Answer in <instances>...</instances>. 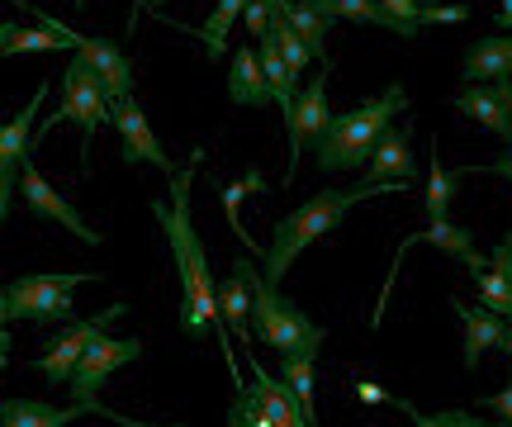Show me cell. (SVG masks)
Wrapping results in <instances>:
<instances>
[{"label":"cell","instance_id":"4dcf8cb0","mask_svg":"<svg viewBox=\"0 0 512 427\" xmlns=\"http://www.w3.org/2000/svg\"><path fill=\"white\" fill-rule=\"evenodd\" d=\"M228 427H275V423H271V413H266V404H261V394L242 385L233 409H228Z\"/></svg>","mask_w":512,"mask_h":427},{"label":"cell","instance_id":"d6986e66","mask_svg":"<svg viewBox=\"0 0 512 427\" xmlns=\"http://www.w3.org/2000/svg\"><path fill=\"white\" fill-rule=\"evenodd\" d=\"M460 76H465V86H470V81L489 86V81H503V76H512V34L479 38L475 48L465 53V62H460Z\"/></svg>","mask_w":512,"mask_h":427},{"label":"cell","instance_id":"b9f144b4","mask_svg":"<svg viewBox=\"0 0 512 427\" xmlns=\"http://www.w3.org/2000/svg\"><path fill=\"white\" fill-rule=\"evenodd\" d=\"M166 0H138V5H133V15H128V29H133V24H138V15H143V10H162Z\"/></svg>","mask_w":512,"mask_h":427},{"label":"cell","instance_id":"e0dca14e","mask_svg":"<svg viewBox=\"0 0 512 427\" xmlns=\"http://www.w3.org/2000/svg\"><path fill=\"white\" fill-rule=\"evenodd\" d=\"M285 19H290V29L304 38V48H309L318 62H323V72H332V57H328V24H332V10L328 0H285Z\"/></svg>","mask_w":512,"mask_h":427},{"label":"cell","instance_id":"4316f807","mask_svg":"<svg viewBox=\"0 0 512 427\" xmlns=\"http://www.w3.org/2000/svg\"><path fill=\"white\" fill-rule=\"evenodd\" d=\"M413 242H432V247H441V252H451V257H460V261L475 252V238H470L460 223H451V219H432L422 233H408V242H399V247L408 252Z\"/></svg>","mask_w":512,"mask_h":427},{"label":"cell","instance_id":"d4e9b609","mask_svg":"<svg viewBox=\"0 0 512 427\" xmlns=\"http://www.w3.org/2000/svg\"><path fill=\"white\" fill-rule=\"evenodd\" d=\"M313 380H318V352H294L280 356V385L299 399V409L313 418ZM318 423V418H313Z\"/></svg>","mask_w":512,"mask_h":427},{"label":"cell","instance_id":"ba28073f","mask_svg":"<svg viewBox=\"0 0 512 427\" xmlns=\"http://www.w3.org/2000/svg\"><path fill=\"white\" fill-rule=\"evenodd\" d=\"M138 356H143V337H110V333H100L91 347H86V356H81V366L72 371V380H67L72 404H81V409H100V404H95L100 385H105L119 366L138 361Z\"/></svg>","mask_w":512,"mask_h":427},{"label":"cell","instance_id":"277c9868","mask_svg":"<svg viewBox=\"0 0 512 427\" xmlns=\"http://www.w3.org/2000/svg\"><path fill=\"white\" fill-rule=\"evenodd\" d=\"M252 309H256V333L261 342L280 356H294V352H323V328L313 323L304 309H294L290 299H280L275 285H266V276L256 271L252 261Z\"/></svg>","mask_w":512,"mask_h":427},{"label":"cell","instance_id":"603a6c76","mask_svg":"<svg viewBox=\"0 0 512 427\" xmlns=\"http://www.w3.org/2000/svg\"><path fill=\"white\" fill-rule=\"evenodd\" d=\"M242 10H247V0H219L214 15L204 19L200 29H190V34L204 43V57H209V62H219V57L228 53V34H233V24L242 19Z\"/></svg>","mask_w":512,"mask_h":427},{"label":"cell","instance_id":"74e56055","mask_svg":"<svg viewBox=\"0 0 512 427\" xmlns=\"http://www.w3.org/2000/svg\"><path fill=\"white\" fill-rule=\"evenodd\" d=\"M484 409L489 413H498V418H503V423H512V385L503 394H489V399H484Z\"/></svg>","mask_w":512,"mask_h":427},{"label":"cell","instance_id":"f1b7e54d","mask_svg":"<svg viewBox=\"0 0 512 427\" xmlns=\"http://www.w3.org/2000/svg\"><path fill=\"white\" fill-rule=\"evenodd\" d=\"M332 19H351V24H380V29H394L403 38V24L389 10H384L380 0H328Z\"/></svg>","mask_w":512,"mask_h":427},{"label":"cell","instance_id":"5bb4252c","mask_svg":"<svg viewBox=\"0 0 512 427\" xmlns=\"http://www.w3.org/2000/svg\"><path fill=\"white\" fill-rule=\"evenodd\" d=\"M465 266H470V276H475L479 304H484V309H494V314H503L512 323V233L494 242V252H489V257L470 252Z\"/></svg>","mask_w":512,"mask_h":427},{"label":"cell","instance_id":"f546056e","mask_svg":"<svg viewBox=\"0 0 512 427\" xmlns=\"http://www.w3.org/2000/svg\"><path fill=\"white\" fill-rule=\"evenodd\" d=\"M394 409H403L408 418H413V427H512V423H503V418H475L470 409H446V413H418L408 399H394Z\"/></svg>","mask_w":512,"mask_h":427},{"label":"cell","instance_id":"44dd1931","mask_svg":"<svg viewBox=\"0 0 512 427\" xmlns=\"http://www.w3.org/2000/svg\"><path fill=\"white\" fill-rule=\"evenodd\" d=\"M81 404L57 409L43 399H0V427H72V418H81Z\"/></svg>","mask_w":512,"mask_h":427},{"label":"cell","instance_id":"cb8c5ba5","mask_svg":"<svg viewBox=\"0 0 512 427\" xmlns=\"http://www.w3.org/2000/svg\"><path fill=\"white\" fill-rule=\"evenodd\" d=\"M19 53H62V38L48 29V24H15V19H5L0 24V57H19Z\"/></svg>","mask_w":512,"mask_h":427},{"label":"cell","instance_id":"ee69618b","mask_svg":"<svg viewBox=\"0 0 512 427\" xmlns=\"http://www.w3.org/2000/svg\"><path fill=\"white\" fill-rule=\"evenodd\" d=\"M72 5H76V10H86V0H72Z\"/></svg>","mask_w":512,"mask_h":427},{"label":"cell","instance_id":"3957f363","mask_svg":"<svg viewBox=\"0 0 512 427\" xmlns=\"http://www.w3.org/2000/svg\"><path fill=\"white\" fill-rule=\"evenodd\" d=\"M399 114H408V95H403V86H389V91L380 95V100H366V105H356L351 114H337L328 129H323V138L313 143V152H318V171H356L370 162V148L380 143V133L399 119Z\"/></svg>","mask_w":512,"mask_h":427},{"label":"cell","instance_id":"7402d4cb","mask_svg":"<svg viewBox=\"0 0 512 427\" xmlns=\"http://www.w3.org/2000/svg\"><path fill=\"white\" fill-rule=\"evenodd\" d=\"M451 105H456L465 119L484 124L489 133L508 138V114H503V100H498L494 86H479V81H470V86H460V91L451 95Z\"/></svg>","mask_w":512,"mask_h":427},{"label":"cell","instance_id":"7a4b0ae2","mask_svg":"<svg viewBox=\"0 0 512 427\" xmlns=\"http://www.w3.org/2000/svg\"><path fill=\"white\" fill-rule=\"evenodd\" d=\"M394 190H413V186H399V181H384V186H351V190H318L313 200H304V205L294 209V214H285V219L275 223L271 233V247L261 252V261H266V285H275L280 290V280L290 276L294 257L304 252V247H313L318 238H328L332 228H342V219H347L351 209L361 205V200H370V195H394Z\"/></svg>","mask_w":512,"mask_h":427},{"label":"cell","instance_id":"8992f818","mask_svg":"<svg viewBox=\"0 0 512 427\" xmlns=\"http://www.w3.org/2000/svg\"><path fill=\"white\" fill-rule=\"evenodd\" d=\"M91 271H67V276H19L10 280L0 295H5V309L10 318L19 323H62V318H72V304H76V290L81 285H91Z\"/></svg>","mask_w":512,"mask_h":427},{"label":"cell","instance_id":"52a82bcc","mask_svg":"<svg viewBox=\"0 0 512 427\" xmlns=\"http://www.w3.org/2000/svg\"><path fill=\"white\" fill-rule=\"evenodd\" d=\"M38 24H48L57 38H62V53L72 48L76 62H86L95 76H100V86H105V95L110 100H119V95H133V62L124 57V48H114V43H105V38H91V34H76V29H67L62 19L43 15V10H34Z\"/></svg>","mask_w":512,"mask_h":427},{"label":"cell","instance_id":"4fadbf2b","mask_svg":"<svg viewBox=\"0 0 512 427\" xmlns=\"http://www.w3.org/2000/svg\"><path fill=\"white\" fill-rule=\"evenodd\" d=\"M328 76H313L309 86L299 91V100H294V119H290V171H285V186H294V171H299V157L323 138V129L332 124V110H328Z\"/></svg>","mask_w":512,"mask_h":427},{"label":"cell","instance_id":"484cf974","mask_svg":"<svg viewBox=\"0 0 512 427\" xmlns=\"http://www.w3.org/2000/svg\"><path fill=\"white\" fill-rule=\"evenodd\" d=\"M456 186H460V171L441 167L437 148H432V162H427V190H422L427 219H446V209H451V200H456Z\"/></svg>","mask_w":512,"mask_h":427},{"label":"cell","instance_id":"f35d334b","mask_svg":"<svg viewBox=\"0 0 512 427\" xmlns=\"http://www.w3.org/2000/svg\"><path fill=\"white\" fill-rule=\"evenodd\" d=\"M95 413H100V418H110V423H119V427H181V423H138V418H124V413H110L105 404H100Z\"/></svg>","mask_w":512,"mask_h":427},{"label":"cell","instance_id":"e575fe53","mask_svg":"<svg viewBox=\"0 0 512 427\" xmlns=\"http://www.w3.org/2000/svg\"><path fill=\"white\" fill-rule=\"evenodd\" d=\"M15 190H19V167L0 171V223L10 219V205H15Z\"/></svg>","mask_w":512,"mask_h":427},{"label":"cell","instance_id":"2e32d148","mask_svg":"<svg viewBox=\"0 0 512 427\" xmlns=\"http://www.w3.org/2000/svg\"><path fill=\"white\" fill-rule=\"evenodd\" d=\"M219 314H223V323L252 347L256 342V333H252V257L233 261L228 280L219 285Z\"/></svg>","mask_w":512,"mask_h":427},{"label":"cell","instance_id":"8fae6325","mask_svg":"<svg viewBox=\"0 0 512 427\" xmlns=\"http://www.w3.org/2000/svg\"><path fill=\"white\" fill-rule=\"evenodd\" d=\"M110 124H114V133H119V143H124V162H128V167L147 162V167L166 171V176L176 171V167H171V157L162 152V143H157L152 124H147L138 95H119V100H110Z\"/></svg>","mask_w":512,"mask_h":427},{"label":"cell","instance_id":"60d3db41","mask_svg":"<svg viewBox=\"0 0 512 427\" xmlns=\"http://www.w3.org/2000/svg\"><path fill=\"white\" fill-rule=\"evenodd\" d=\"M489 176H503V181H512V152H508V157H498V162H489Z\"/></svg>","mask_w":512,"mask_h":427},{"label":"cell","instance_id":"ab89813d","mask_svg":"<svg viewBox=\"0 0 512 427\" xmlns=\"http://www.w3.org/2000/svg\"><path fill=\"white\" fill-rule=\"evenodd\" d=\"M494 24H498V34H512V0H503V5H498Z\"/></svg>","mask_w":512,"mask_h":427},{"label":"cell","instance_id":"5b68a950","mask_svg":"<svg viewBox=\"0 0 512 427\" xmlns=\"http://www.w3.org/2000/svg\"><path fill=\"white\" fill-rule=\"evenodd\" d=\"M110 119V95H105V86H100V76L86 67V62H67V72H62V100H57V114H48L43 124H38L34 138H43V133H53L57 124H76L81 129V167L91 162V138L95 129Z\"/></svg>","mask_w":512,"mask_h":427},{"label":"cell","instance_id":"7bdbcfd3","mask_svg":"<svg viewBox=\"0 0 512 427\" xmlns=\"http://www.w3.org/2000/svg\"><path fill=\"white\" fill-rule=\"evenodd\" d=\"M503 352H508V361H512V323H508V333H503Z\"/></svg>","mask_w":512,"mask_h":427},{"label":"cell","instance_id":"d590c367","mask_svg":"<svg viewBox=\"0 0 512 427\" xmlns=\"http://www.w3.org/2000/svg\"><path fill=\"white\" fill-rule=\"evenodd\" d=\"M356 399L361 404H394V394L384 390V385H370V380H356Z\"/></svg>","mask_w":512,"mask_h":427},{"label":"cell","instance_id":"ffe728a7","mask_svg":"<svg viewBox=\"0 0 512 427\" xmlns=\"http://www.w3.org/2000/svg\"><path fill=\"white\" fill-rule=\"evenodd\" d=\"M228 95H233V105H256V110L271 100V86H266V72H261V53H256V43H242L238 53H233Z\"/></svg>","mask_w":512,"mask_h":427},{"label":"cell","instance_id":"9a60e30c","mask_svg":"<svg viewBox=\"0 0 512 427\" xmlns=\"http://www.w3.org/2000/svg\"><path fill=\"white\" fill-rule=\"evenodd\" d=\"M456 318L465 323V347H460V361H465V371H479V361L503 347V333H508V318L494 314V309H475V304H465V299H446Z\"/></svg>","mask_w":512,"mask_h":427},{"label":"cell","instance_id":"7c38bea8","mask_svg":"<svg viewBox=\"0 0 512 427\" xmlns=\"http://www.w3.org/2000/svg\"><path fill=\"white\" fill-rule=\"evenodd\" d=\"M384 181H399L413 186L418 181V162H413V119L408 124H389L380 133V143L370 148V162L361 167L356 186H384Z\"/></svg>","mask_w":512,"mask_h":427},{"label":"cell","instance_id":"d6a6232c","mask_svg":"<svg viewBox=\"0 0 512 427\" xmlns=\"http://www.w3.org/2000/svg\"><path fill=\"white\" fill-rule=\"evenodd\" d=\"M242 19H247V34L252 38H266V29H271V5H266V0H247Z\"/></svg>","mask_w":512,"mask_h":427},{"label":"cell","instance_id":"9c48e42d","mask_svg":"<svg viewBox=\"0 0 512 427\" xmlns=\"http://www.w3.org/2000/svg\"><path fill=\"white\" fill-rule=\"evenodd\" d=\"M114 318H124V304H110L100 318H81V323H72L67 333L57 337L48 352L38 356L34 366H38V375L48 380V385H57V390H67V380H72V371L81 366V356H86V347H91L100 333H110V323Z\"/></svg>","mask_w":512,"mask_h":427},{"label":"cell","instance_id":"83f0119b","mask_svg":"<svg viewBox=\"0 0 512 427\" xmlns=\"http://www.w3.org/2000/svg\"><path fill=\"white\" fill-rule=\"evenodd\" d=\"M252 190H266V176H261L256 167H247V171H242V181L223 186V195H219V200H223V219H228V228H233L242 242H252V238H247V228H242V200H247Z\"/></svg>","mask_w":512,"mask_h":427},{"label":"cell","instance_id":"1f68e13d","mask_svg":"<svg viewBox=\"0 0 512 427\" xmlns=\"http://www.w3.org/2000/svg\"><path fill=\"white\" fill-rule=\"evenodd\" d=\"M380 5L403 24V38H418L422 34V10L437 5V0H380Z\"/></svg>","mask_w":512,"mask_h":427},{"label":"cell","instance_id":"ac0fdd59","mask_svg":"<svg viewBox=\"0 0 512 427\" xmlns=\"http://www.w3.org/2000/svg\"><path fill=\"white\" fill-rule=\"evenodd\" d=\"M43 100H48V81L34 91V100L24 105V110L10 119V124H0V171L19 167L29 152H34V124H38V110H43Z\"/></svg>","mask_w":512,"mask_h":427},{"label":"cell","instance_id":"30bf717a","mask_svg":"<svg viewBox=\"0 0 512 427\" xmlns=\"http://www.w3.org/2000/svg\"><path fill=\"white\" fill-rule=\"evenodd\" d=\"M19 195H24L29 214H38V219H53L57 228H67V233H72V238H81L86 247H100V233H95L91 223L76 214V205L67 200V195H57V190L43 181V171L34 167V157H24V162H19Z\"/></svg>","mask_w":512,"mask_h":427},{"label":"cell","instance_id":"6da1fadb","mask_svg":"<svg viewBox=\"0 0 512 427\" xmlns=\"http://www.w3.org/2000/svg\"><path fill=\"white\" fill-rule=\"evenodd\" d=\"M204 162V148L190 152V162L181 171H171V195L166 200H152V219L162 223L166 242H171V257H176V276H181V328L190 337L204 333H228V323L219 314V285L209 276V261H204V242L195 233V219H190V190H195V171Z\"/></svg>","mask_w":512,"mask_h":427},{"label":"cell","instance_id":"8d00e7d4","mask_svg":"<svg viewBox=\"0 0 512 427\" xmlns=\"http://www.w3.org/2000/svg\"><path fill=\"white\" fill-rule=\"evenodd\" d=\"M10 366V309H5V295H0V371Z\"/></svg>","mask_w":512,"mask_h":427},{"label":"cell","instance_id":"836d02e7","mask_svg":"<svg viewBox=\"0 0 512 427\" xmlns=\"http://www.w3.org/2000/svg\"><path fill=\"white\" fill-rule=\"evenodd\" d=\"M470 19V5H427L422 10V24H465Z\"/></svg>","mask_w":512,"mask_h":427}]
</instances>
